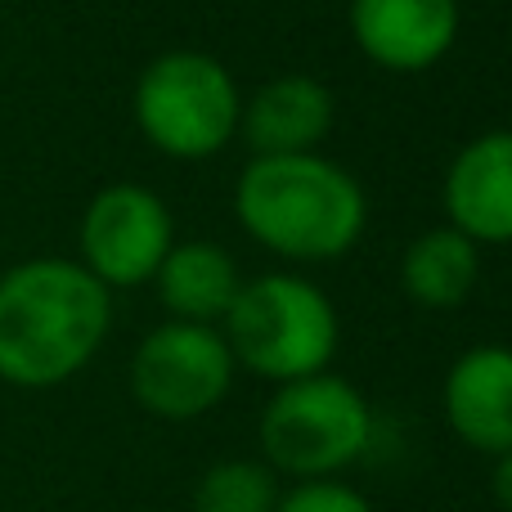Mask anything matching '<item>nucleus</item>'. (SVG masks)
I'll return each instance as SVG.
<instances>
[{
  "instance_id": "4",
  "label": "nucleus",
  "mask_w": 512,
  "mask_h": 512,
  "mask_svg": "<svg viewBox=\"0 0 512 512\" xmlns=\"http://www.w3.org/2000/svg\"><path fill=\"white\" fill-rule=\"evenodd\" d=\"M135 126L176 162L216 158L239 135L243 95L234 72L203 50H167L135 81Z\"/></svg>"
},
{
  "instance_id": "9",
  "label": "nucleus",
  "mask_w": 512,
  "mask_h": 512,
  "mask_svg": "<svg viewBox=\"0 0 512 512\" xmlns=\"http://www.w3.org/2000/svg\"><path fill=\"white\" fill-rule=\"evenodd\" d=\"M441 203L445 225L472 243H512V131H486L454 153Z\"/></svg>"
},
{
  "instance_id": "14",
  "label": "nucleus",
  "mask_w": 512,
  "mask_h": 512,
  "mask_svg": "<svg viewBox=\"0 0 512 512\" xmlns=\"http://www.w3.org/2000/svg\"><path fill=\"white\" fill-rule=\"evenodd\" d=\"M279 472L265 459H221L198 477L194 512H274Z\"/></svg>"
},
{
  "instance_id": "12",
  "label": "nucleus",
  "mask_w": 512,
  "mask_h": 512,
  "mask_svg": "<svg viewBox=\"0 0 512 512\" xmlns=\"http://www.w3.org/2000/svg\"><path fill=\"white\" fill-rule=\"evenodd\" d=\"M153 283H158V301L171 310V319L221 324L225 310L234 306V297L243 288V274L221 243L189 239V243H171Z\"/></svg>"
},
{
  "instance_id": "10",
  "label": "nucleus",
  "mask_w": 512,
  "mask_h": 512,
  "mask_svg": "<svg viewBox=\"0 0 512 512\" xmlns=\"http://www.w3.org/2000/svg\"><path fill=\"white\" fill-rule=\"evenodd\" d=\"M445 423L468 450H512V346L486 342L463 351L445 373Z\"/></svg>"
},
{
  "instance_id": "2",
  "label": "nucleus",
  "mask_w": 512,
  "mask_h": 512,
  "mask_svg": "<svg viewBox=\"0 0 512 512\" xmlns=\"http://www.w3.org/2000/svg\"><path fill=\"white\" fill-rule=\"evenodd\" d=\"M234 216L265 252L297 265H324L360 243L369 198L360 180L324 153H270L243 167Z\"/></svg>"
},
{
  "instance_id": "15",
  "label": "nucleus",
  "mask_w": 512,
  "mask_h": 512,
  "mask_svg": "<svg viewBox=\"0 0 512 512\" xmlns=\"http://www.w3.org/2000/svg\"><path fill=\"white\" fill-rule=\"evenodd\" d=\"M274 512H373V504L346 481L328 477V481H301L297 490L279 495Z\"/></svg>"
},
{
  "instance_id": "6",
  "label": "nucleus",
  "mask_w": 512,
  "mask_h": 512,
  "mask_svg": "<svg viewBox=\"0 0 512 512\" xmlns=\"http://www.w3.org/2000/svg\"><path fill=\"white\" fill-rule=\"evenodd\" d=\"M234 351L216 324L167 319L131 355V396L167 423L203 418L230 396Z\"/></svg>"
},
{
  "instance_id": "3",
  "label": "nucleus",
  "mask_w": 512,
  "mask_h": 512,
  "mask_svg": "<svg viewBox=\"0 0 512 512\" xmlns=\"http://www.w3.org/2000/svg\"><path fill=\"white\" fill-rule=\"evenodd\" d=\"M221 324L234 364L265 382H297L324 373L342 342L337 306L328 301V292L288 270L243 283Z\"/></svg>"
},
{
  "instance_id": "5",
  "label": "nucleus",
  "mask_w": 512,
  "mask_h": 512,
  "mask_svg": "<svg viewBox=\"0 0 512 512\" xmlns=\"http://www.w3.org/2000/svg\"><path fill=\"white\" fill-rule=\"evenodd\" d=\"M373 445V409L355 382L310 373L279 382L261 409V454L292 481H328Z\"/></svg>"
},
{
  "instance_id": "11",
  "label": "nucleus",
  "mask_w": 512,
  "mask_h": 512,
  "mask_svg": "<svg viewBox=\"0 0 512 512\" xmlns=\"http://www.w3.org/2000/svg\"><path fill=\"white\" fill-rule=\"evenodd\" d=\"M333 90L319 77L306 72H283V77L265 81L261 90L243 104L239 131L248 140L252 158H270V153H315L333 131Z\"/></svg>"
},
{
  "instance_id": "13",
  "label": "nucleus",
  "mask_w": 512,
  "mask_h": 512,
  "mask_svg": "<svg viewBox=\"0 0 512 512\" xmlns=\"http://www.w3.org/2000/svg\"><path fill=\"white\" fill-rule=\"evenodd\" d=\"M481 279V243L459 234L454 225L418 234L400 256V288L409 301L427 310H454L472 297Z\"/></svg>"
},
{
  "instance_id": "8",
  "label": "nucleus",
  "mask_w": 512,
  "mask_h": 512,
  "mask_svg": "<svg viewBox=\"0 0 512 512\" xmlns=\"http://www.w3.org/2000/svg\"><path fill=\"white\" fill-rule=\"evenodd\" d=\"M351 36L387 72H423L459 41V0H351Z\"/></svg>"
},
{
  "instance_id": "1",
  "label": "nucleus",
  "mask_w": 512,
  "mask_h": 512,
  "mask_svg": "<svg viewBox=\"0 0 512 512\" xmlns=\"http://www.w3.org/2000/svg\"><path fill=\"white\" fill-rule=\"evenodd\" d=\"M113 328V292L72 256L0 270V382L45 391L77 378Z\"/></svg>"
},
{
  "instance_id": "7",
  "label": "nucleus",
  "mask_w": 512,
  "mask_h": 512,
  "mask_svg": "<svg viewBox=\"0 0 512 512\" xmlns=\"http://www.w3.org/2000/svg\"><path fill=\"white\" fill-rule=\"evenodd\" d=\"M176 243V221L171 207L162 203L153 189L117 180L104 185L81 212L77 230V261L113 288H140L158 274L162 256Z\"/></svg>"
},
{
  "instance_id": "16",
  "label": "nucleus",
  "mask_w": 512,
  "mask_h": 512,
  "mask_svg": "<svg viewBox=\"0 0 512 512\" xmlns=\"http://www.w3.org/2000/svg\"><path fill=\"white\" fill-rule=\"evenodd\" d=\"M490 490H495L499 508L512 512V450L495 454V472H490Z\"/></svg>"
}]
</instances>
